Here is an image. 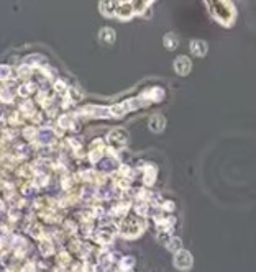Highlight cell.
<instances>
[{
	"mask_svg": "<svg viewBox=\"0 0 256 272\" xmlns=\"http://www.w3.org/2000/svg\"><path fill=\"white\" fill-rule=\"evenodd\" d=\"M209 9L212 12V15L217 18V22L222 25H232L235 20V7L233 4L228 2H209Z\"/></svg>",
	"mask_w": 256,
	"mask_h": 272,
	"instance_id": "cell-1",
	"label": "cell"
},
{
	"mask_svg": "<svg viewBox=\"0 0 256 272\" xmlns=\"http://www.w3.org/2000/svg\"><path fill=\"white\" fill-rule=\"evenodd\" d=\"M146 228V223L138 218H127L120 225V233L125 238H136L138 235L143 233V230Z\"/></svg>",
	"mask_w": 256,
	"mask_h": 272,
	"instance_id": "cell-2",
	"label": "cell"
},
{
	"mask_svg": "<svg viewBox=\"0 0 256 272\" xmlns=\"http://www.w3.org/2000/svg\"><path fill=\"white\" fill-rule=\"evenodd\" d=\"M174 267L181 269V270H187L192 267V256L187 251H179V253H176L174 256Z\"/></svg>",
	"mask_w": 256,
	"mask_h": 272,
	"instance_id": "cell-3",
	"label": "cell"
},
{
	"mask_svg": "<svg viewBox=\"0 0 256 272\" xmlns=\"http://www.w3.org/2000/svg\"><path fill=\"white\" fill-rule=\"evenodd\" d=\"M107 139H109V143L114 146V148H118V146H123L125 143H127L128 133L123 128H117L114 131H110V133L107 135Z\"/></svg>",
	"mask_w": 256,
	"mask_h": 272,
	"instance_id": "cell-4",
	"label": "cell"
},
{
	"mask_svg": "<svg viewBox=\"0 0 256 272\" xmlns=\"http://www.w3.org/2000/svg\"><path fill=\"white\" fill-rule=\"evenodd\" d=\"M174 69L179 76H187L190 69H192V64H190V59L187 56H179L174 61Z\"/></svg>",
	"mask_w": 256,
	"mask_h": 272,
	"instance_id": "cell-5",
	"label": "cell"
},
{
	"mask_svg": "<svg viewBox=\"0 0 256 272\" xmlns=\"http://www.w3.org/2000/svg\"><path fill=\"white\" fill-rule=\"evenodd\" d=\"M115 15L120 20H130L133 17V7H131V2H118Z\"/></svg>",
	"mask_w": 256,
	"mask_h": 272,
	"instance_id": "cell-6",
	"label": "cell"
},
{
	"mask_svg": "<svg viewBox=\"0 0 256 272\" xmlns=\"http://www.w3.org/2000/svg\"><path fill=\"white\" fill-rule=\"evenodd\" d=\"M105 152V146H104V141L102 139H97L90 144V149H89V159L92 162H97L98 159L102 157V154Z\"/></svg>",
	"mask_w": 256,
	"mask_h": 272,
	"instance_id": "cell-7",
	"label": "cell"
},
{
	"mask_svg": "<svg viewBox=\"0 0 256 272\" xmlns=\"http://www.w3.org/2000/svg\"><path fill=\"white\" fill-rule=\"evenodd\" d=\"M166 127V118L163 115H153L149 118V128L155 131V133H160Z\"/></svg>",
	"mask_w": 256,
	"mask_h": 272,
	"instance_id": "cell-8",
	"label": "cell"
},
{
	"mask_svg": "<svg viewBox=\"0 0 256 272\" xmlns=\"http://www.w3.org/2000/svg\"><path fill=\"white\" fill-rule=\"evenodd\" d=\"M95 240L100 244H110L112 241H114V233H112V231L107 230V228H102V230L97 231Z\"/></svg>",
	"mask_w": 256,
	"mask_h": 272,
	"instance_id": "cell-9",
	"label": "cell"
},
{
	"mask_svg": "<svg viewBox=\"0 0 256 272\" xmlns=\"http://www.w3.org/2000/svg\"><path fill=\"white\" fill-rule=\"evenodd\" d=\"M59 128L64 130H77V123L72 115H63L59 118Z\"/></svg>",
	"mask_w": 256,
	"mask_h": 272,
	"instance_id": "cell-10",
	"label": "cell"
},
{
	"mask_svg": "<svg viewBox=\"0 0 256 272\" xmlns=\"http://www.w3.org/2000/svg\"><path fill=\"white\" fill-rule=\"evenodd\" d=\"M98 39H100L104 44H112L115 41V31L112 28H104L98 33Z\"/></svg>",
	"mask_w": 256,
	"mask_h": 272,
	"instance_id": "cell-11",
	"label": "cell"
},
{
	"mask_svg": "<svg viewBox=\"0 0 256 272\" xmlns=\"http://www.w3.org/2000/svg\"><path fill=\"white\" fill-rule=\"evenodd\" d=\"M190 49H192V52L195 56H206V52H207V44L200 41V39H195V41L190 43Z\"/></svg>",
	"mask_w": 256,
	"mask_h": 272,
	"instance_id": "cell-12",
	"label": "cell"
},
{
	"mask_svg": "<svg viewBox=\"0 0 256 272\" xmlns=\"http://www.w3.org/2000/svg\"><path fill=\"white\" fill-rule=\"evenodd\" d=\"M163 43H164V46H166L169 51H173V49L177 48V44H179V39H177V36L174 35V33H168V35L164 36Z\"/></svg>",
	"mask_w": 256,
	"mask_h": 272,
	"instance_id": "cell-13",
	"label": "cell"
},
{
	"mask_svg": "<svg viewBox=\"0 0 256 272\" xmlns=\"http://www.w3.org/2000/svg\"><path fill=\"white\" fill-rule=\"evenodd\" d=\"M117 4L118 2H102L100 4V9L102 13L105 17H114L115 15V10H117Z\"/></svg>",
	"mask_w": 256,
	"mask_h": 272,
	"instance_id": "cell-14",
	"label": "cell"
},
{
	"mask_svg": "<svg viewBox=\"0 0 256 272\" xmlns=\"http://www.w3.org/2000/svg\"><path fill=\"white\" fill-rule=\"evenodd\" d=\"M39 251H41L43 256H51L53 253H55V246H53V243L49 240H41V243H39Z\"/></svg>",
	"mask_w": 256,
	"mask_h": 272,
	"instance_id": "cell-15",
	"label": "cell"
},
{
	"mask_svg": "<svg viewBox=\"0 0 256 272\" xmlns=\"http://www.w3.org/2000/svg\"><path fill=\"white\" fill-rule=\"evenodd\" d=\"M144 184L146 185H151L155 184V179H156V168L155 166H148L146 169H144Z\"/></svg>",
	"mask_w": 256,
	"mask_h": 272,
	"instance_id": "cell-16",
	"label": "cell"
},
{
	"mask_svg": "<svg viewBox=\"0 0 256 272\" xmlns=\"http://www.w3.org/2000/svg\"><path fill=\"white\" fill-rule=\"evenodd\" d=\"M36 90V85L35 84H31V82H28V84H23V85H20V89H18V94L22 95V97H28V95H31L33 92Z\"/></svg>",
	"mask_w": 256,
	"mask_h": 272,
	"instance_id": "cell-17",
	"label": "cell"
},
{
	"mask_svg": "<svg viewBox=\"0 0 256 272\" xmlns=\"http://www.w3.org/2000/svg\"><path fill=\"white\" fill-rule=\"evenodd\" d=\"M143 97H148L149 100H153V102H158L160 98L163 97V90L160 87H155L153 90H148V92H144Z\"/></svg>",
	"mask_w": 256,
	"mask_h": 272,
	"instance_id": "cell-18",
	"label": "cell"
},
{
	"mask_svg": "<svg viewBox=\"0 0 256 272\" xmlns=\"http://www.w3.org/2000/svg\"><path fill=\"white\" fill-rule=\"evenodd\" d=\"M166 246H168L169 251H173V253H179V251H181V246H182V243H181L179 238H171V240L168 241Z\"/></svg>",
	"mask_w": 256,
	"mask_h": 272,
	"instance_id": "cell-19",
	"label": "cell"
},
{
	"mask_svg": "<svg viewBox=\"0 0 256 272\" xmlns=\"http://www.w3.org/2000/svg\"><path fill=\"white\" fill-rule=\"evenodd\" d=\"M0 100L10 103L13 100V92L10 89H5V87H0Z\"/></svg>",
	"mask_w": 256,
	"mask_h": 272,
	"instance_id": "cell-20",
	"label": "cell"
},
{
	"mask_svg": "<svg viewBox=\"0 0 256 272\" xmlns=\"http://www.w3.org/2000/svg\"><path fill=\"white\" fill-rule=\"evenodd\" d=\"M131 7H133V13H143L148 10L149 2H131Z\"/></svg>",
	"mask_w": 256,
	"mask_h": 272,
	"instance_id": "cell-21",
	"label": "cell"
},
{
	"mask_svg": "<svg viewBox=\"0 0 256 272\" xmlns=\"http://www.w3.org/2000/svg\"><path fill=\"white\" fill-rule=\"evenodd\" d=\"M12 77V68L10 66L2 64L0 66V81H7V79Z\"/></svg>",
	"mask_w": 256,
	"mask_h": 272,
	"instance_id": "cell-22",
	"label": "cell"
},
{
	"mask_svg": "<svg viewBox=\"0 0 256 272\" xmlns=\"http://www.w3.org/2000/svg\"><path fill=\"white\" fill-rule=\"evenodd\" d=\"M69 89H66V84L63 81H56L55 82V92H58L59 95H66Z\"/></svg>",
	"mask_w": 256,
	"mask_h": 272,
	"instance_id": "cell-23",
	"label": "cell"
},
{
	"mask_svg": "<svg viewBox=\"0 0 256 272\" xmlns=\"http://www.w3.org/2000/svg\"><path fill=\"white\" fill-rule=\"evenodd\" d=\"M30 235L35 236V238H43V228L38 227V225H31V227L28 228Z\"/></svg>",
	"mask_w": 256,
	"mask_h": 272,
	"instance_id": "cell-24",
	"label": "cell"
},
{
	"mask_svg": "<svg viewBox=\"0 0 256 272\" xmlns=\"http://www.w3.org/2000/svg\"><path fill=\"white\" fill-rule=\"evenodd\" d=\"M31 66H28V64H23V66H20L18 68V74L22 76V77H28V76H31Z\"/></svg>",
	"mask_w": 256,
	"mask_h": 272,
	"instance_id": "cell-25",
	"label": "cell"
},
{
	"mask_svg": "<svg viewBox=\"0 0 256 272\" xmlns=\"http://www.w3.org/2000/svg\"><path fill=\"white\" fill-rule=\"evenodd\" d=\"M58 261H59V264H61V266H66V264H69L71 262V257H69V254L68 253H59L58 254Z\"/></svg>",
	"mask_w": 256,
	"mask_h": 272,
	"instance_id": "cell-26",
	"label": "cell"
},
{
	"mask_svg": "<svg viewBox=\"0 0 256 272\" xmlns=\"http://www.w3.org/2000/svg\"><path fill=\"white\" fill-rule=\"evenodd\" d=\"M133 264H135V259H133V257H125V259L122 261V264H120V266H122V269L128 270L131 266H133Z\"/></svg>",
	"mask_w": 256,
	"mask_h": 272,
	"instance_id": "cell-27",
	"label": "cell"
},
{
	"mask_svg": "<svg viewBox=\"0 0 256 272\" xmlns=\"http://www.w3.org/2000/svg\"><path fill=\"white\" fill-rule=\"evenodd\" d=\"M20 272H35V264H33V262H26Z\"/></svg>",
	"mask_w": 256,
	"mask_h": 272,
	"instance_id": "cell-28",
	"label": "cell"
}]
</instances>
